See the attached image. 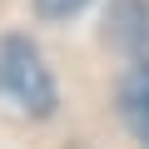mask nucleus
Masks as SVG:
<instances>
[{
    "instance_id": "20e7f679",
    "label": "nucleus",
    "mask_w": 149,
    "mask_h": 149,
    "mask_svg": "<svg viewBox=\"0 0 149 149\" xmlns=\"http://www.w3.org/2000/svg\"><path fill=\"white\" fill-rule=\"evenodd\" d=\"M40 5V15H50V20H70L74 10H85L90 0H35Z\"/></svg>"
},
{
    "instance_id": "f03ea898",
    "label": "nucleus",
    "mask_w": 149,
    "mask_h": 149,
    "mask_svg": "<svg viewBox=\"0 0 149 149\" xmlns=\"http://www.w3.org/2000/svg\"><path fill=\"white\" fill-rule=\"evenodd\" d=\"M119 114H124L129 134L149 149V60L124 74V85H119Z\"/></svg>"
},
{
    "instance_id": "f257e3e1",
    "label": "nucleus",
    "mask_w": 149,
    "mask_h": 149,
    "mask_svg": "<svg viewBox=\"0 0 149 149\" xmlns=\"http://www.w3.org/2000/svg\"><path fill=\"white\" fill-rule=\"evenodd\" d=\"M0 95L20 114H35V119L55 109V80L25 35H0Z\"/></svg>"
},
{
    "instance_id": "7ed1b4c3",
    "label": "nucleus",
    "mask_w": 149,
    "mask_h": 149,
    "mask_svg": "<svg viewBox=\"0 0 149 149\" xmlns=\"http://www.w3.org/2000/svg\"><path fill=\"white\" fill-rule=\"evenodd\" d=\"M109 40L134 55L149 50V0H114L109 5Z\"/></svg>"
}]
</instances>
